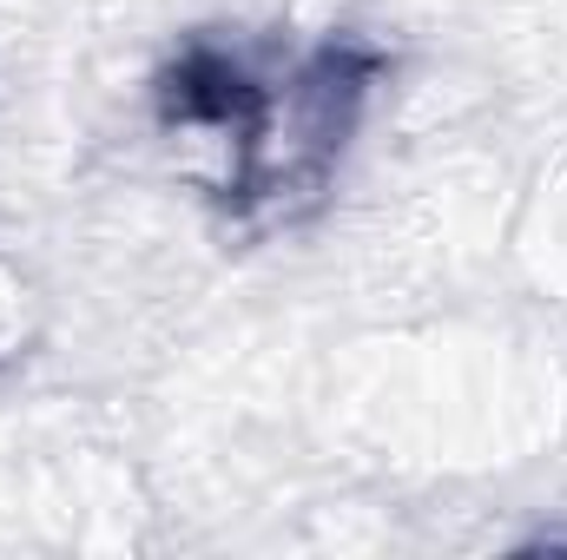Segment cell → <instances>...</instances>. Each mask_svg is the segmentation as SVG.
Listing matches in <instances>:
<instances>
[{"label":"cell","mask_w":567,"mask_h":560,"mask_svg":"<svg viewBox=\"0 0 567 560\" xmlns=\"http://www.w3.org/2000/svg\"><path fill=\"white\" fill-rule=\"evenodd\" d=\"M27 336H33V297H27V283L0 265V363L20 356Z\"/></svg>","instance_id":"obj_1"}]
</instances>
